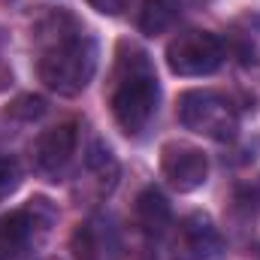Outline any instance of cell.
<instances>
[{
    "label": "cell",
    "instance_id": "obj_11",
    "mask_svg": "<svg viewBox=\"0 0 260 260\" xmlns=\"http://www.w3.org/2000/svg\"><path fill=\"white\" fill-rule=\"evenodd\" d=\"M179 15H182V0H142V9H139V34L160 37V34H167L176 24Z\"/></svg>",
    "mask_w": 260,
    "mask_h": 260
},
{
    "label": "cell",
    "instance_id": "obj_1",
    "mask_svg": "<svg viewBox=\"0 0 260 260\" xmlns=\"http://www.w3.org/2000/svg\"><path fill=\"white\" fill-rule=\"evenodd\" d=\"M46 34L49 37L37 64L40 82L58 97L82 94L97 73V58H100L97 40L85 34V27L64 12L46 21Z\"/></svg>",
    "mask_w": 260,
    "mask_h": 260
},
{
    "label": "cell",
    "instance_id": "obj_12",
    "mask_svg": "<svg viewBox=\"0 0 260 260\" xmlns=\"http://www.w3.org/2000/svg\"><path fill=\"white\" fill-rule=\"evenodd\" d=\"M85 167L106 185V188H112L115 185V179H118V160H115V154H112V148L106 145V142H100V139H94L91 145H88V154H85Z\"/></svg>",
    "mask_w": 260,
    "mask_h": 260
},
{
    "label": "cell",
    "instance_id": "obj_9",
    "mask_svg": "<svg viewBox=\"0 0 260 260\" xmlns=\"http://www.w3.org/2000/svg\"><path fill=\"white\" fill-rule=\"evenodd\" d=\"M70 251L76 260H115L121 251V239H118L115 224L103 215H91L88 221H82L73 230Z\"/></svg>",
    "mask_w": 260,
    "mask_h": 260
},
{
    "label": "cell",
    "instance_id": "obj_15",
    "mask_svg": "<svg viewBox=\"0 0 260 260\" xmlns=\"http://www.w3.org/2000/svg\"><path fill=\"white\" fill-rule=\"evenodd\" d=\"M245 200H248V206H251L254 212H260V176L245 188Z\"/></svg>",
    "mask_w": 260,
    "mask_h": 260
},
{
    "label": "cell",
    "instance_id": "obj_3",
    "mask_svg": "<svg viewBox=\"0 0 260 260\" xmlns=\"http://www.w3.org/2000/svg\"><path fill=\"white\" fill-rule=\"evenodd\" d=\"M176 112H179L182 127L194 130L200 136H209V139H218V142L233 139L236 130H239V112H236V106L224 94L209 91V88L185 91L179 97Z\"/></svg>",
    "mask_w": 260,
    "mask_h": 260
},
{
    "label": "cell",
    "instance_id": "obj_14",
    "mask_svg": "<svg viewBox=\"0 0 260 260\" xmlns=\"http://www.w3.org/2000/svg\"><path fill=\"white\" fill-rule=\"evenodd\" d=\"M130 0H88L91 9H97L100 15H121L127 9Z\"/></svg>",
    "mask_w": 260,
    "mask_h": 260
},
{
    "label": "cell",
    "instance_id": "obj_5",
    "mask_svg": "<svg viewBox=\"0 0 260 260\" xmlns=\"http://www.w3.org/2000/svg\"><path fill=\"white\" fill-rule=\"evenodd\" d=\"M160 176L167 179L173 191L191 194L197 188H203L209 179V157L203 148H197L191 142L173 139L160 148Z\"/></svg>",
    "mask_w": 260,
    "mask_h": 260
},
{
    "label": "cell",
    "instance_id": "obj_2",
    "mask_svg": "<svg viewBox=\"0 0 260 260\" xmlns=\"http://www.w3.org/2000/svg\"><path fill=\"white\" fill-rule=\"evenodd\" d=\"M157 103H160V82L148 52L133 43H121L115 61V82L109 94L115 124L124 136L133 139L142 136L151 118L157 115Z\"/></svg>",
    "mask_w": 260,
    "mask_h": 260
},
{
    "label": "cell",
    "instance_id": "obj_6",
    "mask_svg": "<svg viewBox=\"0 0 260 260\" xmlns=\"http://www.w3.org/2000/svg\"><path fill=\"white\" fill-rule=\"evenodd\" d=\"M224 251V239L209 215L191 212L179 221L170 239V257L173 260H218Z\"/></svg>",
    "mask_w": 260,
    "mask_h": 260
},
{
    "label": "cell",
    "instance_id": "obj_13",
    "mask_svg": "<svg viewBox=\"0 0 260 260\" xmlns=\"http://www.w3.org/2000/svg\"><path fill=\"white\" fill-rule=\"evenodd\" d=\"M18 179H21L18 164H15L12 157H0V200L18 188Z\"/></svg>",
    "mask_w": 260,
    "mask_h": 260
},
{
    "label": "cell",
    "instance_id": "obj_4",
    "mask_svg": "<svg viewBox=\"0 0 260 260\" xmlns=\"http://www.w3.org/2000/svg\"><path fill=\"white\" fill-rule=\"evenodd\" d=\"M224 64V43L209 30H185L167 46V67L176 76H212Z\"/></svg>",
    "mask_w": 260,
    "mask_h": 260
},
{
    "label": "cell",
    "instance_id": "obj_7",
    "mask_svg": "<svg viewBox=\"0 0 260 260\" xmlns=\"http://www.w3.org/2000/svg\"><path fill=\"white\" fill-rule=\"evenodd\" d=\"M55 218V209L49 200H30L27 206L9 212L0 218V260L18 257L37 230H46Z\"/></svg>",
    "mask_w": 260,
    "mask_h": 260
},
{
    "label": "cell",
    "instance_id": "obj_8",
    "mask_svg": "<svg viewBox=\"0 0 260 260\" xmlns=\"http://www.w3.org/2000/svg\"><path fill=\"white\" fill-rule=\"evenodd\" d=\"M79 145V130L76 124H58V127L43 130L34 142V167L40 176H46L49 182H58L67 173L73 154Z\"/></svg>",
    "mask_w": 260,
    "mask_h": 260
},
{
    "label": "cell",
    "instance_id": "obj_16",
    "mask_svg": "<svg viewBox=\"0 0 260 260\" xmlns=\"http://www.w3.org/2000/svg\"><path fill=\"white\" fill-rule=\"evenodd\" d=\"M0 76H3V70H0Z\"/></svg>",
    "mask_w": 260,
    "mask_h": 260
},
{
    "label": "cell",
    "instance_id": "obj_10",
    "mask_svg": "<svg viewBox=\"0 0 260 260\" xmlns=\"http://www.w3.org/2000/svg\"><path fill=\"white\" fill-rule=\"evenodd\" d=\"M133 215H136L139 230H142L145 236H151V239L167 236L170 227H173V209H170L167 197L160 194L157 188H145L142 194L136 197Z\"/></svg>",
    "mask_w": 260,
    "mask_h": 260
}]
</instances>
